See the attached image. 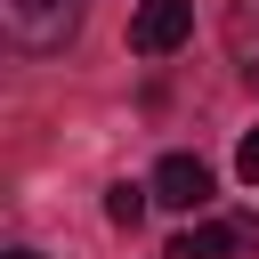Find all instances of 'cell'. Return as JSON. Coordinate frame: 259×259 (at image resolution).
<instances>
[{"instance_id":"obj_4","label":"cell","mask_w":259,"mask_h":259,"mask_svg":"<svg viewBox=\"0 0 259 259\" xmlns=\"http://www.w3.org/2000/svg\"><path fill=\"white\" fill-rule=\"evenodd\" d=\"M154 202H170V210H202V202H210V162H194V154H162V170H154Z\"/></svg>"},{"instance_id":"obj_6","label":"cell","mask_w":259,"mask_h":259,"mask_svg":"<svg viewBox=\"0 0 259 259\" xmlns=\"http://www.w3.org/2000/svg\"><path fill=\"white\" fill-rule=\"evenodd\" d=\"M146 202H154V186H130V178H121V186L105 194V219H113V227H138V219H146Z\"/></svg>"},{"instance_id":"obj_8","label":"cell","mask_w":259,"mask_h":259,"mask_svg":"<svg viewBox=\"0 0 259 259\" xmlns=\"http://www.w3.org/2000/svg\"><path fill=\"white\" fill-rule=\"evenodd\" d=\"M8 259H40V251H8Z\"/></svg>"},{"instance_id":"obj_7","label":"cell","mask_w":259,"mask_h":259,"mask_svg":"<svg viewBox=\"0 0 259 259\" xmlns=\"http://www.w3.org/2000/svg\"><path fill=\"white\" fill-rule=\"evenodd\" d=\"M235 178H243V186H259V130L235 146Z\"/></svg>"},{"instance_id":"obj_2","label":"cell","mask_w":259,"mask_h":259,"mask_svg":"<svg viewBox=\"0 0 259 259\" xmlns=\"http://www.w3.org/2000/svg\"><path fill=\"white\" fill-rule=\"evenodd\" d=\"M194 32V0H138L130 8V49L138 57H170Z\"/></svg>"},{"instance_id":"obj_1","label":"cell","mask_w":259,"mask_h":259,"mask_svg":"<svg viewBox=\"0 0 259 259\" xmlns=\"http://www.w3.org/2000/svg\"><path fill=\"white\" fill-rule=\"evenodd\" d=\"M0 32L32 57H49L81 32V0H0Z\"/></svg>"},{"instance_id":"obj_5","label":"cell","mask_w":259,"mask_h":259,"mask_svg":"<svg viewBox=\"0 0 259 259\" xmlns=\"http://www.w3.org/2000/svg\"><path fill=\"white\" fill-rule=\"evenodd\" d=\"M227 57H235V73L259 89V0H235V8H227Z\"/></svg>"},{"instance_id":"obj_3","label":"cell","mask_w":259,"mask_h":259,"mask_svg":"<svg viewBox=\"0 0 259 259\" xmlns=\"http://www.w3.org/2000/svg\"><path fill=\"white\" fill-rule=\"evenodd\" d=\"M235 251H259V219H219V227H186L170 243V259H235Z\"/></svg>"}]
</instances>
